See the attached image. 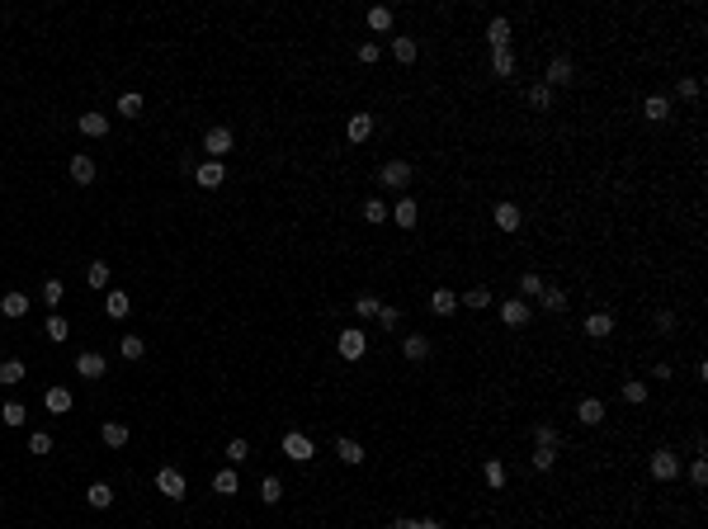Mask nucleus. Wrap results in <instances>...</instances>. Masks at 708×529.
I'll use <instances>...</instances> for the list:
<instances>
[{"label": "nucleus", "mask_w": 708, "mask_h": 529, "mask_svg": "<svg viewBox=\"0 0 708 529\" xmlns=\"http://www.w3.org/2000/svg\"><path fill=\"white\" fill-rule=\"evenodd\" d=\"M28 454H53V435L48 430H33L28 435Z\"/></svg>", "instance_id": "nucleus-43"}, {"label": "nucleus", "mask_w": 708, "mask_h": 529, "mask_svg": "<svg viewBox=\"0 0 708 529\" xmlns=\"http://www.w3.org/2000/svg\"><path fill=\"white\" fill-rule=\"evenodd\" d=\"M642 118H647V123H666V118H671V100H666V95H647V100H642Z\"/></svg>", "instance_id": "nucleus-9"}, {"label": "nucleus", "mask_w": 708, "mask_h": 529, "mask_svg": "<svg viewBox=\"0 0 708 529\" xmlns=\"http://www.w3.org/2000/svg\"><path fill=\"white\" fill-rule=\"evenodd\" d=\"M624 402H633V406L647 402V383H642V378H628V383H624Z\"/></svg>", "instance_id": "nucleus-41"}, {"label": "nucleus", "mask_w": 708, "mask_h": 529, "mask_svg": "<svg viewBox=\"0 0 708 529\" xmlns=\"http://www.w3.org/2000/svg\"><path fill=\"white\" fill-rule=\"evenodd\" d=\"M100 440H105L109 449H123V445H128V425H123V421H105V425H100Z\"/></svg>", "instance_id": "nucleus-13"}, {"label": "nucleus", "mask_w": 708, "mask_h": 529, "mask_svg": "<svg viewBox=\"0 0 708 529\" xmlns=\"http://www.w3.org/2000/svg\"><path fill=\"white\" fill-rule=\"evenodd\" d=\"M491 217H496L500 232H520V222H525V213L515 208V204H496V213H491Z\"/></svg>", "instance_id": "nucleus-10"}, {"label": "nucleus", "mask_w": 708, "mask_h": 529, "mask_svg": "<svg viewBox=\"0 0 708 529\" xmlns=\"http://www.w3.org/2000/svg\"><path fill=\"white\" fill-rule=\"evenodd\" d=\"M241 458H251V445L246 440H232L227 445V463H241Z\"/></svg>", "instance_id": "nucleus-50"}, {"label": "nucleus", "mask_w": 708, "mask_h": 529, "mask_svg": "<svg viewBox=\"0 0 708 529\" xmlns=\"http://www.w3.org/2000/svg\"><path fill=\"white\" fill-rule=\"evenodd\" d=\"M71 180H76V185H90V180H95V161L85 156V152L71 156Z\"/></svg>", "instance_id": "nucleus-20"}, {"label": "nucleus", "mask_w": 708, "mask_h": 529, "mask_svg": "<svg viewBox=\"0 0 708 529\" xmlns=\"http://www.w3.org/2000/svg\"><path fill=\"white\" fill-rule=\"evenodd\" d=\"M609 331H614V317H609V312H590V317H586V336H595V341H604Z\"/></svg>", "instance_id": "nucleus-21"}, {"label": "nucleus", "mask_w": 708, "mask_h": 529, "mask_svg": "<svg viewBox=\"0 0 708 529\" xmlns=\"http://www.w3.org/2000/svg\"><path fill=\"white\" fill-rule=\"evenodd\" d=\"M378 321H383V326H388V331H392V326H401V312H397V307H388V303H383V307H378Z\"/></svg>", "instance_id": "nucleus-51"}, {"label": "nucleus", "mask_w": 708, "mask_h": 529, "mask_svg": "<svg viewBox=\"0 0 708 529\" xmlns=\"http://www.w3.org/2000/svg\"><path fill=\"white\" fill-rule=\"evenodd\" d=\"M85 501L95 505V510H109V505H114V487H109V482H90V487H85Z\"/></svg>", "instance_id": "nucleus-14"}, {"label": "nucleus", "mask_w": 708, "mask_h": 529, "mask_svg": "<svg viewBox=\"0 0 708 529\" xmlns=\"http://www.w3.org/2000/svg\"><path fill=\"white\" fill-rule=\"evenodd\" d=\"M529 463H534L538 473H548L552 463H557V449H548V445H534V454H529Z\"/></svg>", "instance_id": "nucleus-32"}, {"label": "nucleus", "mask_w": 708, "mask_h": 529, "mask_svg": "<svg viewBox=\"0 0 708 529\" xmlns=\"http://www.w3.org/2000/svg\"><path fill=\"white\" fill-rule=\"evenodd\" d=\"M156 492L165 496V501H184L189 487H184V477L175 473V468H161V473H156Z\"/></svg>", "instance_id": "nucleus-2"}, {"label": "nucleus", "mask_w": 708, "mask_h": 529, "mask_svg": "<svg viewBox=\"0 0 708 529\" xmlns=\"http://www.w3.org/2000/svg\"><path fill=\"white\" fill-rule=\"evenodd\" d=\"M487 38H491V53H496V48H510V19L496 15V19L487 24Z\"/></svg>", "instance_id": "nucleus-16"}, {"label": "nucleus", "mask_w": 708, "mask_h": 529, "mask_svg": "<svg viewBox=\"0 0 708 529\" xmlns=\"http://www.w3.org/2000/svg\"><path fill=\"white\" fill-rule=\"evenodd\" d=\"M656 331H675V312H656Z\"/></svg>", "instance_id": "nucleus-56"}, {"label": "nucleus", "mask_w": 708, "mask_h": 529, "mask_svg": "<svg viewBox=\"0 0 708 529\" xmlns=\"http://www.w3.org/2000/svg\"><path fill=\"white\" fill-rule=\"evenodd\" d=\"M0 312H5L10 321L24 317V312H28V298H24V293H5V298H0Z\"/></svg>", "instance_id": "nucleus-23"}, {"label": "nucleus", "mask_w": 708, "mask_h": 529, "mask_svg": "<svg viewBox=\"0 0 708 529\" xmlns=\"http://www.w3.org/2000/svg\"><path fill=\"white\" fill-rule=\"evenodd\" d=\"M118 350H123V359H142V355H147V341H142V336H123Z\"/></svg>", "instance_id": "nucleus-40"}, {"label": "nucleus", "mask_w": 708, "mask_h": 529, "mask_svg": "<svg viewBox=\"0 0 708 529\" xmlns=\"http://www.w3.org/2000/svg\"><path fill=\"white\" fill-rule=\"evenodd\" d=\"M345 132H350V142H364L368 132H373V114H354V118H350V128H345Z\"/></svg>", "instance_id": "nucleus-28"}, {"label": "nucleus", "mask_w": 708, "mask_h": 529, "mask_svg": "<svg viewBox=\"0 0 708 529\" xmlns=\"http://www.w3.org/2000/svg\"><path fill=\"white\" fill-rule=\"evenodd\" d=\"M538 303H543V312H567V293H562V289H543V293H538Z\"/></svg>", "instance_id": "nucleus-31"}, {"label": "nucleus", "mask_w": 708, "mask_h": 529, "mask_svg": "<svg viewBox=\"0 0 708 529\" xmlns=\"http://www.w3.org/2000/svg\"><path fill=\"white\" fill-rule=\"evenodd\" d=\"M236 487H241V482H236V473H232V468L212 473V492H217V496H236Z\"/></svg>", "instance_id": "nucleus-26"}, {"label": "nucleus", "mask_w": 708, "mask_h": 529, "mask_svg": "<svg viewBox=\"0 0 708 529\" xmlns=\"http://www.w3.org/2000/svg\"><path fill=\"white\" fill-rule=\"evenodd\" d=\"M194 180H199L203 189H217L222 180H227V165H222V161H203V165L194 170Z\"/></svg>", "instance_id": "nucleus-6"}, {"label": "nucleus", "mask_w": 708, "mask_h": 529, "mask_svg": "<svg viewBox=\"0 0 708 529\" xmlns=\"http://www.w3.org/2000/svg\"><path fill=\"white\" fill-rule=\"evenodd\" d=\"M0 421H5V425H24L28 411L19 406V402H5V406H0Z\"/></svg>", "instance_id": "nucleus-38"}, {"label": "nucleus", "mask_w": 708, "mask_h": 529, "mask_svg": "<svg viewBox=\"0 0 708 529\" xmlns=\"http://www.w3.org/2000/svg\"><path fill=\"white\" fill-rule=\"evenodd\" d=\"M491 71H496V76H515V53H510V48H496V53H491Z\"/></svg>", "instance_id": "nucleus-27"}, {"label": "nucleus", "mask_w": 708, "mask_h": 529, "mask_svg": "<svg viewBox=\"0 0 708 529\" xmlns=\"http://www.w3.org/2000/svg\"><path fill=\"white\" fill-rule=\"evenodd\" d=\"M453 307H458V298H453L448 289H435V293H430V312H435V317H453Z\"/></svg>", "instance_id": "nucleus-17"}, {"label": "nucleus", "mask_w": 708, "mask_h": 529, "mask_svg": "<svg viewBox=\"0 0 708 529\" xmlns=\"http://www.w3.org/2000/svg\"><path fill=\"white\" fill-rule=\"evenodd\" d=\"M118 114H123V118H137V114H142V95H132V90H128V95L118 100Z\"/></svg>", "instance_id": "nucleus-46"}, {"label": "nucleus", "mask_w": 708, "mask_h": 529, "mask_svg": "<svg viewBox=\"0 0 708 529\" xmlns=\"http://www.w3.org/2000/svg\"><path fill=\"white\" fill-rule=\"evenodd\" d=\"M689 482H694V487H708V463H704V458H694V468H689Z\"/></svg>", "instance_id": "nucleus-52"}, {"label": "nucleus", "mask_w": 708, "mask_h": 529, "mask_svg": "<svg viewBox=\"0 0 708 529\" xmlns=\"http://www.w3.org/2000/svg\"><path fill=\"white\" fill-rule=\"evenodd\" d=\"M76 128L85 132V137H105V132H109V118H105V114H80Z\"/></svg>", "instance_id": "nucleus-19"}, {"label": "nucleus", "mask_w": 708, "mask_h": 529, "mask_svg": "<svg viewBox=\"0 0 708 529\" xmlns=\"http://www.w3.org/2000/svg\"><path fill=\"white\" fill-rule=\"evenodd\" d=\"M500 321H505V326H525V321H529V303H525V298L500 303Z\"/></svg>", "instance_id": "nucleus-11"}, {"label": "nucleus", "mask_w": 708, "mask_h": 529, "mask_svg": "<svg viewBox=\"0 0 708 529\" xmlns=\"http://www.w3.org/2000/svg\"><path fill=\"white\" fill-rule=\"evenodd\" d=\"M85 284H90V289H109V264L95 260L90 269H85Z\"/></svg>", "instance_id": "nucleus-37"}, {"label": "nucleus", "mask_w": 708, "mask_h": 529, "mask_svg": "<svg viewBox=\"0 0 708 529\" xmlns=\"http://www.w3.org/2000/svg\"><path fill=\"white\" fill-rule=\"evenodd\" d=\"M392 217H397V227H416V199H401L392 208Z\"/></svg>", "instance_id": "nucleus-36"}, {"label": "nucleus", "mask_w": 708, "mask_h": 529, "mask_svg": "<svg viewBox=\"0 0 708 529\" xmlns=\"http://www.w3.org/2000/svg\"><path fill=\"white\" fill-rule=\"evenodd\" d=\"M401 355H406L411 364L425 359V355H430V336H420V331H416V336H406V341H401Z\"/></svg>", "instance_id": "nucleus-22"}, {"label": "nucleus", "mask_w": 708, "mask_h": 529, "mask_svg": "<svg viewBox=\"0 0 708 529\" xmlns=\"http://www.w3.org/2000/svg\"><path fill=\"white\" fill-rule=\"evenodd\" d=\"M699 95V80L694 76H680V100H694Z\"/></svg>", "instance_id": "nucleus-54"}, {"label": "nucleus", "mask_w": 708, "mask_h": 529, "mask_svg": "<svg viewBox=\"0 0 708 529\" xmlns=\"http://www.w3.org/2000/svg\"><path fill=\"white\" fill-rule=\"evenodd\" d=\"M76 373L80 378H105V355H95V350L76 355Z\"/></svg>", "instance_id": "nucleus-12"}, {"label": "nucleus", "mask_w": 708, "mask_h": 529, "mask_svg": "<svg viewBox=\"0 0 708 529\" xmlns=\"http://www.w3.org/2000/svg\"><path fill=\"white\" fill-rule=\"evenodd\" d=\"M378 307H383V303H378L373 293H359V298H354V312H359V317H378Z\"/></svg>", "instance_id": "nucleus-42"}, {"label": "nucleus", "mask_w": 708, "mask_h": 529, "mask_svg": "<svg viewBox=\"0 0 708 529\" xmlns=\"http://www.w3.org/2000/svg\"><path fill=\"white\" fill-rule=\"evenodd\" d=\"M364 19H368V28H373V33H388V28H392V10H388V5H373Z\"/></svg>", "instance_id": "nucleus-24"}, {"label": "nucleus", "mask_w": 708, "mask_h": 529, "mask_svg": "<svg viewBox=\"0 0 708 529\" xmlns=\"http://www.w3.org/2000/svg\"><path fill=\"white\" fill-rule=\"evenodd\" d=\"M105 312H109L114 321H118V317H128V312H132V298H128L123 289H114V293L105 298Z\"/></svg>", "instance_id": "nucleus-18"}, {"label": "nucleus", "mask_w": 708, "mask_h": 529, "mask_svg": "<svg viewBox=\"0 0 708 529\" xmlns=\"http://www.w3.org/2000/svg\"><path fill=\"white\" fill-rule=\"evenodd\" d=\"M284 454H289L293 463H307V458H312V440L293 430V435H284Z\"/></svg>", "instance_id": "nucleus-7"}, {"label": "nucleus", "mask_w": 708, "mask_h": 529, "mask_svg": "<svg viewBox=\"0 0 708 529\" xmlns=\"http://www.w3.org/2000/svg\"><path fill=\"white\" fill-rule=\"evenodd\" d=\"M203 152H208V161H222L232 152V128H208L203 132Z\"/></svg>", "instance_id": "nucleus-3"}, {"label": "nucleus", "mask_w": 708, "mask_h": 529, "mask_svg": "<svg viewBox=\"0 0 708 529\" xmlns=\"http://www.w3.org/2000/svg\"><path fill=\"white\" fill-rule=\"evenodd\" d=\"M336 454H341V463H364V445L359 440H336Z\"/></svg>", "instance_id": "nucleus-29"}, {"label": "nucleus", "mask_w": 708, "mask_h": 529, "mask_svg": "<svg viewBox=\"0 0 708 529\" xmlns=\"http://www.w3.org/2000/svg\"><path fill=\"white\" fill-rule=\"evenodd\" d=\"M411 180H416V170H411L406 161H388V165L378 170V185L383 189H411Z\"/></svg>", "instance_id": "nucleus-1"}, {"label": "nucleus", "mask_w": 708, "mask_h": 529, "mask_svg": "<svg viewBox=\"0 0 708 529\" xmlns=\"http://www.w3.org/2000/svg\"><path fill=\"white\" fill-rule=\"evenodd\" d=\"M543 289H548V284H543L534 269H529V274H520V298H525V303H529V298H538Z\"/></svg>", "instance_id": "nucleus-34"}, {"label": "nucleus", "mask_w": 708, "mask_h": 529, "mask_svg": "<svg viewBox=\"0 0 708 529\" xmlns=\"http://www.w3.org/2000/svg\"><path fill=\"white\" fill-rule=\"evenodd\" d=\"M364 345H368V336L359 331V326H345V331H341V359H359Z\"/></svg>", "instance_id": "nucleus-5"}, {"label": "nucleus", "mask_w": 708, "mask_h": 529, "mask_svg": "<svg viewBox=\"0 0 708 529\" xmlns=\"http://www.w3.org/2000/svg\"><path fill=\"white\" fill-rule=\"evenodd\" d=\"M392 57L411 66V62H416V38H397V43H392Z\"/></svg>", "instance_id": "nucleus-39"}, {"label": "nucleus", "mask_w": 708, "mask_h": 529, "mask_svg": "<svg viewBox=\"0 0 708 529\" xmlns=\"http://www.w3.org/2000/svg\"><path fill=\"white\" fill-rule=\"evenodd\" d=\"M458 303H463V307H477V312H482V307H491V293H487V289H472L468 298H458Z\"/></svg>", "instance_id": "nucleus-47"}, {"label": "nucleus", "mask_w": 708, "mask_h": 529, "mask_svg": "<svg viewBox=\"0 0 708 529\" xmlns=\"http://www.w3.org/2000/svg\"><path fill=\"white\" fill-rule=\"evenodd\" d=\"M364 217H368V222H388V204H383V199H368Z\"/></svg>", "instance_id": "nucleus-49"}, {"label": "nucleus", "mask_w": 708, "mask_h": 529, "mask_svg": "<svg viewBox=\"0 0 708 529\" xmlns=\"http://www.w3.org/2000/svg\"><path fill=\"white\" fill-rule=\"evenodd\" d=\"M43 303H62V279H48L43 284Z\"/></svg>", "instance_id": "nucleus-53"}, {"label": "nucleus", "mask_w": 708, "mask_h": 529, "mask_svg": "<svg viewBox=\"0 0 708 529\" xmlns=\"http://www.w3.org/2000/svg\"><path fill=\"white\" fill-rule=\"evenodd\" d=\"M43 402H48V411H57V416H62V411H71V393H66V388H48V397H43Z\"/></svg>", "instance_id": "nucleus-33"}, {"label": "nucleus", "mask_w": 708, "mask_h": 529, "mask_svg": "<svg viewBox=\"0 0 708 529\" xmlns=\"http://www.w3.org/2000/svg\"><path fill=\"white\" fill-rule=\"evenodd\" d=\"M572 76H577V71H572V62H567V57H552L543 85H548V90H552V85H572Z\"/></svg>", "instance_id": "nucleus-8"}, {"label": "nucleus", "mask_w": 708, "mask_h": 529, "mask_svg": "<svg viewBox=\"0 0 708 529\" xmlns=\"http://www.w3.org/2000/svg\"><path fill=\"white\" fill-rule=\"evenodd\" d=\"M529 105H534V109H548L552 105V90L543 85V80H538V85H529Z\"/></svg>", "instance_id": "nucleus-44"}, {"label": "nucleus", "mask_w": 708, "mask_h": 529, "mask_svg": "<svg viewBox=\"0 0 708 529\" xmlns=\"http://www.w3.org/2000/svg\"><path fill=\"white\" fill-rule=\"evenodd\" d=\"M577 421L581 425H600L604 421V402H600V397H586V402L577 406Z\"/></svg>", "instance_id": "nucleus-15"}, {"label": "nucleus", "mask_w": 708, "mask_h": 529, "mask_svg": "<svg viewBox=\"0 0 708 529\" xmlns=\"http://www.w3.org/2000/svg\"><path fill=\"white\" fill-rule=\"evenodd\" d=\"M652 477H661V482L680 477V454H675V449H656L652 454Z\"/></svg>", "instance_id": "nucleus-4"}, {"label": "nucleus", "mask_w": 708, "mask_h": 529, "mask_svg": "<svg viewBox=\"0 0 708 529\" xmlns=\"http://www.w3.org/2000/svg\"><path fill=\"white\" fill-rule=\"evenodd\" d=\"M482 477H487V487H491V492H500V487H505V463H500V458H487Z\"/></svg>", "instance_id": "nucleus-30"}, {"label": "nucleus", "mask_w": 708, "mask_h": 529, "mask_svg": "<svg viewBox=\"0 0 708 529\" xmlns=\"http://www.w3.org/2000/svg\"><path fill=\"white\" fill-rule=\"evenodd\" d=\"M388 529H416V520H392Z\"/></svg>", "instance_id": "nucleus-58"}, {"label": "nucleus", "mask_w": 708, "mask_h": 529, "mask_svg": "<svg viewBox=\"0 0 708 529\" xmlns=\"http://www.w3.org/2000/svg\"><path fill=\"white\" fill-rule=\"evenodd\" d=\"M359 62L373 66V62H378V43H364V48H359Z\"/></svg>", "instance_id": "nucleus-55"}, {"label": "nucleus", "mask_w": 708, "mask_h": 529, "mask_svg": "<svg viewBox=\"0 0 708 529\" xmlns=\"http://www.w3.org/2000/svg\"><path fill=\"white\" fill-rule=\"evenodd\" d=\"M534 445H548V449H557V430H552L548 421H543V425H534Z\"/></svg>", "instance_id": "nucleus-48"}, {"label": "nucleus", "mask_w": 708, "mask_h": 529, "mask_svg": "<svg viewBox=\"0 0 708 529\" xmlns=\"http://www.w3.org/2000/svg\"><path fill=\"white\" fill-rule=\"evenodd\" d=\"M43 336H48V341H66V336H71V326H66L62 317H48V326H43Z\"/></svg>", "instance_id": "nucleus-45"}, {"label": "nucleus", "mask_w": 708, "mask_h": 529, "mask_svg": "<svg viewBox=\"0 0 708 529\" xmlns=\"http://www.w3.org/2000/svg\"><path fill=\"white\" fill-rule=\"evenodd\" d=\"M0 383H5V388L24 383V364H19V359H5V364H0Z\"/></svg>", "instance_id": "nucleus-35"}, {"label": "nucleus", "mask_w": 708, "mask_h": 529, "mask_svg": "<svg viewBox=\"0 0 708 529\" xmlns=\"http://www.w3.org/2000/svg\"><path fill=\"white\" fill-rule=\"evenodd\" d=\"M260 501L264 505H279V501H284V482H279V477H260Z\"/></svg>", "instance_id": "nucleus-25"}, {"label": "nucleus", "mask_w": 708, "mask_h": 529, "mask_svg": "<svg viewBox=\"0 0 708 529\" xmlns=\"http://www.w3.org/2000/svg\"><path fill=\"white\" fill-rule=\"evenodd\" d=\"M416 529H444V525H439V520L430 515V520H416Z\"/></svg>", "instance_id": "nucleus-57"}]
</instances>
